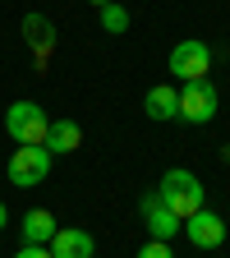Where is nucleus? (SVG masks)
<instances>
[{
  "mask_svg": "<svg viewBox=\"0 0 230 258\" xmlns=\"http://www.w3.org/2000/svg\"><path fill=\"white\" fill-rule=\"evenodd\" d=\"M157 199L184 221V217H193V212L207 208V184L193 171H184V166H171L166 175H161V184H157Z\"/></svg>",
  "mask_w": 230,
  "mask_h": 258,
  "instance_id": "f257e3e1",
  "label": "nucleus"
},
{
  "mask_svg": "<svg viewBox=\"0 0 230 258\" xmlns=\"http://www.w3.org/2000/svg\"><path fill=\"white\" fill-rule=\"evenodd\" d=\"M46 111L37 106V102H14L10 111H5V134L19 143V148H42V139H46Z\"/></svg>",
  "mask_w": 230,
  "mask_h": 258,
  "instance_id": "f03ea898",
  "label": "nucleus"
},
{
  "mask_svg": "<svg viewBox=\"0 0 230 258\" xmlns=\"http://www.w3.org/2000/svg\"><path fill=\"white\" fill-rule=\"evenodd\" d=\"M166 64H171V74L180 83H207V74H212V51L198 37H184V42H175V51H171Z\"/></svg>",
  "mask_w": 230,
  "mask_h": 258,
  "instance_id": "7ed1b4c3",
  "label": "nucleus"
},
{
  "mask_svg": "<svg viewBox=\"0 0 230 258\" xmlns=\"http://www.w3.org/2000/svg\"><path fill=\"white\" fill-rule=\"evenodd\" d=\"M216 115V88L212 83H184L175 92V120L184 124H212Z\"/></svg>",
  "mask_w": 230,
  "mask_h": 258,
  "instance_id": "20e7f679",
  "label": "nucleus"
},
{
  "mask_svg": "<svg viewBox=\"0 0 230 258\" xmlns=\"http://www.w3.org/2000/svg\"><path fill=\"white\" fill-rule=\"evenodd\" d=\"M51 171V152L46 148H14L10 157V184L19 189H32V184H42Z\"/></svg>",
  "mask_w": 230,
  "mask_h": 258,
  "instance_id": "39448f33",
  "label": "nucleus"
},
{
  "mask_svg": "<svg viewBox=\"0 0 230 258\" xmlns=\"http://www.w3.org/2000/svg\"><path fill=\"white\" fill-rule=\"evenodd\" d=\"M138 217H143V226H147V235H152V240H166V244L175 240V231L184 226V221H180V217H175L166 203L157 199V189L138 199Z\"/></svg>",
  "mask_w": 230,
  "mask_h": 258,
  "instance_id": "423d86ee",
  "label": "nucleus"
},
{
  "mask_svg": "<svg viewBox=\"0 0 230 258\" xmlns=\"http://www.w3.org/2000/svg\"><path fill=\"white\" fill-rule=\"evenodd\" d=\"M180 231L189 235V244H193V249H221V244H225V221H221L212 208H203V212L184 217V226H180Z\"/></svg>",
  "mask_w": 230,
  "mask_h": 258,
  "instance_id": "0eeeda50",
  "label": "nucleus"
},
{
  "mask_svg": "<svg viewBox=\"0 0 230 258\" xmlns=\"http://www.w3.org/2000/svg\"><path fill=\"white\" fill-rule=\"evenodd\" d=\"M51 258H92L97 253V240L88 235V231H74V226H64V231H55L51 235Z\"/></svg>",
  "mask_w": 230,
  "mask_h": 258,
  "instance_id": "6e6552de",
  "label": "nucleus"
},
{
  "mask_svg": "<svg viewBox=\"0 0 230 258\" xmlns=\"http://www.w3.org/2000/svg\"><path fill=\"white\" fill-rule=\"evenodd\" d=\"M79 143H83V129H79V120H51V124H46V139H42V148H46L51 157H69V152H79Z\"/></svg>",
  "mask_w": 230,
  "mask_h": 258,
  "instance_id": "1a4fd4ad",
  "label": "nucleus"
},
{
  "mask_svg": "<svg viewBox=\"0 0 230 258\" xmlns=\"http://www.w3.org/2000/svg\"><path fill=\"white\" fill-rule=\"evenodd\" d=\"M55 231H60V226H55V217H51L46 208H32V212H23V221H19L23 244H51Z\"/></svg>",
  "mask_w": 230,
  "mask_h": 258,
  "instance_id": "9d476101",
  "label": "nucleus"
},
{
  "mask_svg": "<svg viewBox=\"0 0 230 258\" xmlns=\"http://www.w3.org/2000/svg\"><path fill=\"white\" fill-rule=\"evenodd\" d=\"M23 37H28L32 51H37V60H46L51 46H55V23H51L46 14H28V19H23Z\"/></svg>",
  "mask_w": 230,
  "mask_h": 258,
  "instance_id": "9b49d317",
  "label": "nucleus"
},
{
  "mask_svg": "<svg viewBox=\"0 0 230 258\" xmlns=\"http://www.w3.org/2000/svg\"><path fill=\"white\" fill-rule=\"evenodd\" d=\"M143 111H147V120H175V83H157V88H147Z\"/></svg>",
  "mask_w": 230,
  "mask_h": 258,
  "instance_id": "f8f14e48",
  "label": "nucleus"
},
{
  "mask_svg": "<svg viewBox=\"0 0 230 258\" xmlns=\"http://www.w3.org/2000/svg\"><path fill=\"white\" fill-rule=\"evenodd\" d=\"M102 28L111 32V37L129 32V10H124V5H115V0H111V5H102Z\"/></svg>",
  "mask_w": 230,
  "mask_h": 258,
  "instance_id": "ddd939ff",
  "label": "nucleus"
},
{
  "mask_svg": "<svg viewBox=\"0 0 230 258\" xmlns=\"http://www.w3.org/2000/svg\"><path fill=\"white\" fill-rule=\"evenodd\" d=\"M138 258H175V249H171L166 240H147V244L138 249Z\"/></svg>",
  "mask_w": 230,
  "mask_h": 258,
  "instance_id": "4468645a",
  "label": "nucleus"
},
{
  "mask_svg": "<svg viewBox=\"0 0 230 258\" xmlns=\"http://www.w3.org/2000/svg\"><path fill=\"white\" fill-rule=\"evenodd\" d=\"M14 258H51V249H46V244H23Z\"/></svg>",
  "mask_w": 230,
  "mask_h": 258,
  "instance_id": "2eb2a0df",
  "label": "nucleus"
},
{
  "mask_svg": "<svg viewBox=\"0 0 230 258\" xmlns=\"http://www.w3.org/2000/svg\"><path fill=\"white\" fill-rule=\"evenodd\" d=\"M5 226H10V212H5V203H0V231H5Z\"/></svg>",
  "mask_w": 230,
  "mask_h": 258,
  "instance_id": "dca6fc26",
  "label": "nucleus"
},
{
  "mask_svg": "<svg viewBox=\"0 0 230 258\" xmlns=\"http://www.w3.org/2000/svg\"><path fill=\"white\" fill-rule=\"evenodd\" d=\"M92 5H97V10H102V5H111V0H92Z\"/></svg>",
  "mask_w": 230,
  "mask_h": 258,
  "instance_id": "f3484780",
  "label": "nucleus"
}]
</instances>
